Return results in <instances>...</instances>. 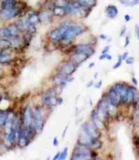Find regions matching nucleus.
<instances>
[{
  "label": "nucleus",
  "instance_id": "f257e3e1",
  "mask_svg": "<svg viewBox=\"0 0 139 160\" xmlns=\"http://www.w3.org/2000/svg\"><path fill=\"white\" fill-rule=\"evenodd\" d=\"M83 31V27L80 26V25H73L70 24L66 29L63 36H62L61 40L64 41V42H68V41L71 40L72 39L78 36V35L81 34Z\"/></svg>",
  "mask_w": 139,
  "mask_h": 160
},
{
  "label": "nucleus",
  "instance_id": "f03ea898",
  "mask_svg": "<svg viewBox=\"0 0 139 160\" xmlns=\"http://www.w3.org/2000/svg\"><path fill=\"white\" fill-rule=\"evenodd\" d=\"M20 29L16 25H10L5 26L0 29V38L9 39L14 37H17Z\"/></svg>",
  "mask_w": 139,
  "mask_h": 160
},
{
  "label": "nucleus",
  "instance_id": "7ed1b4c3",
  "mask_svg": "<svg viewBox=\"0 0 139 160\" xmlns=\"http://www.w3.org/2000/svg\"><path fill=\"white\" fill-rule=\"evenodd\" d=\"M20 13V9L14 6L8 8H0V17L3 21H8L17 16Z\"/></svg>",
  "mask_w": 139,
  "mask_h": 160
},
{
  "label": "nucleus",
  "instance_id": "20e7f679",
  "mask_svg": "<svg viewBox=\"0 0 139 160\" xmlns=\"http://www.w3.org/2000/svg\"><path fill=\"white\" fill-rule=\"evenodd\" d=\"M69 25L70 23H64L63 25H60L58 28L54 29L53 31H51L50 35V40L52 41H54V42H56V41L61 40L62 36H63L66 29H67V27Z\"/></svg>",
  "mask_w": 139,
  "mask_h": 160
},
{
  "label": "nucleus",
  "instance_id": "39448f33",
  "mask_svg": "<svg viewBox=\"0 0 139 160\" xmlns=\"http://www.w3.org/2000/svg\"><path fill=\"white\" fill-rule=\"evenodd\" d=\"M56 92L54 90H51L46 92L44 94H43L42 99L47 106L53 107L57 104L58 100L56 97Z\"/></svg>",
  "mask_w": 139,
  "mask_h": 160
},
{
  "label": "nucleus",
  "instance_id": "423d86ee",
  "mask_svg": "<svg viewBox=\"0 0 139 160\" xmlns=\"http://www.w3.org/2000/svg\"><path fill=\"white\" fill-rule=\"evenodd\" d=\"M90 152L84 147H77L75 149L71 159H90Z\"/></svg>",
  "mask_w": 139,
  "mask_h": 160
},
{
  "label": "nucleus",
  "instance_id": "0eeeda50",
  "mask_svg": "<svg viewBox=\"0 0 139 160\" xmlns=\"http://www.w3.org/2000/svg\"><path fill=\"white\" fill-rule=\"evenodd\" d=\"M109 103L105 99H103L100 101L99 105H98V110L97 111V113L98 114V116L101 120V118H105L107 116L109 112Z\"/></svg>",
  "mask_w": 139,
  "mask_h": 160
},
{
  "label": "nucleus",
  "instance_id": "6e6552de",
  "mask_svg": "<svg viewBox=\"0 0 139 160\" xmlns=\"http://www.w3.org/2000/svg\"><path fill=\"white\" fill-rule=\"evenodd\" d=\"M120 101V97L114 88L109 90L108 92V101L109 104L113 107H116Z\"/></svg>",
  "mask_w": 139,
  "mask_h": 160
},
{
  "label": "nucleus",
  "instance_id": "1a4fd4ad",
  "mask_svg": "<svg viewBox=\"0 0 139 160\" xmlns=\"http://www.w3.org/2000/svg\"><path fill=\"white\" fill-rule=\"evenodd\" d=\"M114 89L120 97V101H122L123 102H126L128 87H126V85L122 84V83H117L115 85Z\"/></svg>",
  "mask_w": 139,
  "mask_h": 160
},
{
  "label": "nucleus",
  "instance_id": "9d476101",
  "mask_svg": "<svg viewBox=\"0 0 139 160\" xmlns=\"http://www.w3.org/2000/svg\"><path fill=\"white\" fill-rule=\"evenodd\" d=\"M65 10L66 12L70 13L72 15H77L80 13L81 8L80 7L79 3L77 2H69L67 3V5H66Z\"/></svg>",
  "mask_w": 139,
  "mask_h": 160
},
{
  "label": "nucleus",
  "instance_id": "9b49d317",
  "mask_svg": "<svg viewBox=\"0 0 139 160\" xmlns=\"http://www.w3.org/2000/svg\"><path fill=\"white\" fill-rule=\"evenodd\" d=\"M75 71V65L73 62H69L62 65L60 69V72L64 75H71Z\"/></svg>",
  "mask_w": 139,
  "mask_h": 160
},
{
  "label": "nucleus",
  "instance_id": "f8f14e48",
  "mask_svg": "<svg viewBox=\"0 0 139 160\" xmlns=\"http://www.w3.org/2000/svg\"><path fill=\"white\" fill-rule=\"evenodd\" d=\"M18 136V144L19 146L21 147H25L27 144V129L23 128L22 130H20Z\"/></svg>",
  "mask_w": 139,
  "mask_h": 160
},
{
  "label": "nucleus",
  "instance_id": "ddd939ff",
  "mask_svg": "<svg viewBox=\"0 0 139 160\" xmlns=\"http://www.w3.org/2000/svg\"><path fill=\"white\" fill-rule=\"evenodd\" d=\"M75 51L78 53H81L86 54V55H90L94 53V50L90 47L86 46V45H79L75 48Z\"/></svg>",
  "mask_w": 139,
  "mask_h": 160
},
{
  "label": "nucleus",
  "instance_id": "4468645a",
  "mask_svg": "<svg viewBox=\"0 0 139 160\" xmlns=\"http://www.w3.org/2000/svg\"><path fill=\"white\" fill-rule=\"evenodd\" d=\"M77 3L82 9H90L96 5L97 0H77Z\"/></svg>",
  "mask_w": 139,
  "mask_h": 160
},
{
  "label": "nucleus",
  "instance_id": "2eb2a0df",
  "mask_svg": "<svg viewBox=\"0 0 139 160\" xmlns=\"http://www.w3.org/2000/svg\"><path fill=\"white\" fill-rule=\"evenodd\" d=\"M39 20L43 23H48L51 20V14L48 10L42 11L38 14Z\"/></svg>",
  "mask_w": 139,
  "mask_h": 160
},
{
  "label": "nucleus",
  "instance_id": "dca6fc26",
  "mask_svg": "<svg viewBox=\"0 0 139 160\" xmlns=\"http://www.w3.org/2000/svg\"><path fill=\"white\" fill-rule=\"evenodd\" d=\"M107 14L110 18H114L118 14V10L114 5H110L107 6L106 9Z\"/></svg>",
  "mask_w": 139,
  "mask_h": 160
},
{
  "label": "nucleus",
  "instance_id": "f3484780",
  "mask_svg": "<svg viewBox=\"0 0 139 160\" xmlns=\"http://www.w3.org/2000/svg\"><path fill=\"white\" fill-rule=\"evenodd\" d=\"M26 19L29 22V24L32 25V26H35V25L40 21V20H39L38 14H37L34 12H31L29 13Z\"/></svg>",
  "mask_w": 139,
  "mask_h": 160
},
{
  "label": "nucleus",
  "instance_id": "a211bd4d",
  "mask_svg": "<svg viewBox=\"0 0 139 160\" xmlns=\"http://www.w3.org/2000/svg\"><path fill=\"white\" fill-rule=\"evenodd\" d=\"M32 116L33 114H31V111L30 107L27 106L25 109L24 112V122L27 126H29L31 124V121H32Z\"/></svg>",
  "mask_w": 139,
  "mask_h": 160
},
{
  "label": "nucleus",
  "instance_id": "6ab92c4d",
  "mask_svg": "<svg viewBox=\"0 0 139 160\" xmlns=\"http://www.w3.org/2000/svg\"><path fill=\"white\" fill-rule=\"evenodd\" d=\"M86 59V54L76 52L75 55L72 56L71 62H73L75 65H76V64L79 65V64L81 63L82 62H84Z\"/></svg>",
  "mask_w": 139,
  "mask_h": 160
},
{
  "label": "nucleus",
  "instance_id": "aec40b11",
  "mask_svg": "<svg viewBox=\"0 0 139 160\" xmlns=\"http://www.w3.org/2000/svg\"><path fill=\"white\" fill-rule=\"evenodd\" d=\"M16 0H1L0 3V8H8L16 6Z\"/></svg>",
  "mask_w": 139,
  "mask_h": 160
},
{
  "label": "nucleus",
  "instance_id": "412c9836",
  "mask_svg": "<svg viewBox=\"0 0 139 160\" xmlns=\"http://www.w3.org/2000/svg\"><path fill=\"white\" fill-rule=\"evenodd\" d=\"M68 77L66 75H64L63 73H59L58 75H56L54 77V81L56 83L60 85V84H63V83H66L67 81Z\"/></svg>",
  "mask_w": 139,
  "mask_h": 160
},
{
  "label": "nucleus",
  "instance_id": "4be33fe9",
  "mask_svg": "<svg viewBox=\"0 0 139 160\" xmlns=\"http://www.w3.org/2000/svg\"><path fill=\"white\" fill-rule=\"evenodd\" d=\"M135 90L132 87H128L127 90L126 101L128 103L132 102L135 98Z\"/></svg>",
  "mask_w": 139,
  "mask_h": 160
},
{
  "label": "nucleus",
  "instance_id": "5701e85b",
  "mask_svg": "<svg viewBox=\"0 0 139 160\" xmlns=\"http://www.w3.org/2000/svg\"><path fill=\"white\" fill-rule=\"evenodd\" d=\"M52 12L55 16H62L66 13V11L65 10V8L63 7H59V6H55L54 9L52 10Z\"/></svg>",
  "mask_w": 139,
  "mask_h": 160
},
{
  "label": "nucleus",
  "instance_id": "b1692460",
  "mask_svg": "<svg viewBox=\"0 0 139 160\" xmlns=\"http://www.w3.org/2000/svg\"><path fill=\"white\" fill-rule=\"evenodd\" d=\"M10 60V56L9 54L4 53V52H1L0 54V63H7Z\"/></svg>",
  "mask_w": 139,
  "mask_h": 160
},
{
  "label": "nucleus",
  "instance_id": "393cba45",
  "mask_svg": "<svg viewBox=\"0 0 139 160\" xmlns=\"http://www.w3.org/2000/svg\"><path fill=\"white\" fill-rule=\"evenodd\" d=\"M9 114L4 111H0V126H3L8 120Z\"/></svg>",
  "mask_w": 139,
  "mask_h": 160
},
{
  "label": "nucleus",
  "instance_id": "a878e982",
  "mask_svg": "<svg viewBox=\"0 0 139 160\" xmlns=\"http://www.w3.org/2000/svg\"><path fill=\"white\" fill-rule=\"evenodd\" d=\"M68 3V0H56V1H54V5H55V6L65 8Z\"/></svg>",
  "mask_w": 139,
  "mask_h": 160
},
{
  "label": "nucleus",
  "instance_id": "bb28decb",
  "mask_svg": "<svg viewBox=\"0 0 139 160\" xmlns=\"http://www.w3.org/2000/svg\"><path fill=\"white\" fill-rule=\"evenodd\" d=\"M45 7L48 10H52L55 7V5H54V2L53 1H51V0H48L45 3Z\"/></svg>",
  "mask_w": 139,
  "mask_h": 160
},
{
  "label": "nucleus",
  "instance_id": "cd10ccee",
  "mask_svg": "<svg viewBox=\"0 0 139 160\" xmlns=\"http://www.w3.org/2000/svg\"><path fill=\"white\" fill-rule=\"evenodd\" d=\"M68 149L67 148H65V149H64V151L62 152V153H60V157L59 159H64L66 157V155H67V151H68Z\"/></svg>",
  "mask_w": 139,
  "mask_h": 160
},
{
  "label": "nucleus",
  "instance_id": "c85d7f7f",
  "mask_svg": "<svg viewBox=\"0 0 139 160\" xmlns=\"http://www.w3.org/2000/svg\"><path fill=\"white\" fill-rule=\"evenodd\" d=\"M119 1H120L121 4L126 5V6H132L131 0H119Z\"/></svg>",
  "mask_w": 139,
  "mask_h": 160
},
{
  "label": "nucleus",
  "instance_id": "c756f323",
  "mask_svg": "<svg viewBox=\"0 0 139 160\" xmlns=\"http://www.w3.org/2000/svg\"><path fill=\"white\" fill-rule=\"evenodd\" d=\"M111 56L109 55L108 54H103V55L100 56V60L103 59H107V60H111Z\"/></svg>",
  "mask_w": 139,
  "mask_h": 160
},
{
  "label": "nucleus",
  "instance_id": "7c9ffc66",
  "mask_svg": "<svg viewBox=\"0 0 139 160\" xmlns=\"http://www.w3.org/2000/svg\"><path fill=\"white\" fill-rule=\"evenodd\" d=\"M122 58H121V56H119V57L118 58V61H117V62L115 65H114V67H113V69H117V68H119V67H120L121 65V62H122Z\"/></svg>",
  "mask_w": 139,
  "mask_h": 160
},
{
  "label": "nucleus",
  "instance_id": "2f4dec72",
  "mask_svg": "<svg viewBox=\"0 0 139 160\" xmlns=\"http://www.w3.org/2000/svg\"><path fill=\"white\" fill-rule=\"evenodd\" d=\"M134 58L133 57H127L126 59V62L128 65H131L134 62Z\"/></svg>",
  "mask_w": 139,
  "mask_h": 160
},
{
  "label": "nucleus",
  "instance_id": "473e14b6",
  "mask_svg": "<svg viewBox=\"0 0 139 160\" xmlns=\"http://www.w3.org/2000/svg\"><path fill=\"white\" fill-rule=\"evenodd\" d=\"M131 3H132V6H134V5H136L139 3V0H132Z\"/></svg>",
  "mask_w": 139,
  "mask_h": 160
},
{
  "label": "nucleus",
  "instance_id": "72a5a7b5",
  "mask_svg": "<svg viewBox=\"0 0 139 160\" xmlns=\"http://www.w3.org/2000/svg\"><path fill=\"white\" fill-rule=\"evenodd\" d=\"M109 46H107V47H105V49H104L103 50V52H102V54H107L108 53V51H109Z\"/></svg>",
  "mask_w": 139,
  "mask_h": 160
},
{
  "label": "nucleus",
  "instance_id": "f704fd0d",
  "mask_svg": "<svg viewBox=\"0 0 139 160\" xmlns=\"http://www.w3.org/2000/svg\"><path fill=\"white\" fill-rule=\"evenodd\" d=\"M128 52H125V53H124V54H123L122 56H121V58H122V60H126V58L128 57Z\"/></svg>",
  "mask_w": 139,
  "mask_h": 160
},
{
  "label": "nucleus",
  "instance_id": "c9c22d12",
  "mask_svg": "<svg viewBox=\"0 0 139 160\" xmlns=\"http://www.w3.org/2000/svg\"><path fill=\"white\" fill-rule=\"evenodd\" d=\"M129 44H130V39H129L128 37H127L126 38V43H125V47L128 46Z\"/></svg>",
  "mask_w": 139,
  "mask_h": 160
},
{
  "label": "nucleus",
  "instance_id": "e433bc0d",
  "mask_svg": "<svg viewBox=\"0 0 139 160\" xmlns=\"http://www.w3.org/2000/svg\"><path fill=\"white\" fill-rule=\"evenodd\" d=\"M124 18H125V20H126V21H127V22H128V21H130V16L128 14H126V16H125Z\"/></svg>",
  "mask_w": 139,
  "mask_h": 160
},
{
  "label": "nucleus",
  "instance_id": "4c0bfd02",
  "mask_svg": "<svg viewBox=\"0 0 139 160\" xmlns=\"http://www.w3.org/2000/svg\"><path fill=\"white\" fill-rule=\"evenodd\" d=\"M132 82L134 85H138V81H137V79L135 77H132Z\"/></svg>",
  "mask_w": 139,
  "mask_h": 160
},
{
  "label": "nucleus",
  "instance_id": "58836bf2",
  "mask_svg": "<svg viewBox=\"0 0 139 160\" xmlns=\"http://www.w3.org/2000/svg\"><path fill=\"white\" fill-rule=\"evenodd\" d=\"M53 145L54 146H56L58 145V140H57V138H56V137H55L54 138L53 140Z\"/></svg>",
  "mask_w": 139,
  "mask_h": 160
},
{
  "label": "nucleus",
  "instance_id": "ea45409f",
  "mask_svg": "<svg viewBox=\"0 0 139 160\" xmlns=\"http://www.w3.org/2000/svg\"><path fill=\"white\" fill-rule=\"evenodd\" d=\"M136 37H137V38H138V39L139 40V26L136 28Z\"/></svg>",
  "mask_w": 139,
  "mask_h": 160
},
{
  "label": "nucleus",
  "instance_id": "a19ab883",
  "mask_svg": "<svg viewBox=\"0 0 139 160\" xmlns=\"http://www.w3.org/2000/svg\"><path fill=\"white\" fill-rule=\"evenodd\" d=\"M60 152H58V153L56 154V155L55 156V157H54V159H59V157H60Z\"/></svg>",
  "mask_w": 139,
  "mask_h": 160
},
{
  "label": "nucleus",
  "instance_id": "79ce46f5",
  "mask_svg": "<svg viewBox=\"0 0 139 160\" xmlns=\"http://www.w3.org/2000/svg\"><path fill=\"white\" fill-rule=\"evenodd\" d=\"M136 115L139 117V105H138V107H137L136 109Z\"/></svg>",
  "mask_w": 139,
  "mask_h": 160
},
{
  "label": "nucleus",
  "instance_id": "37998d69",
  "mask_svg": "<svg viewBox=\"0 0 139 160\" xmlns=\"http://www.w3.org/2000/svg\"><path fill=\"white\" fill-rule=\"evenodd\" d=\"M125 31H126V27H124V29H123L122 31H121V34H120V36H121V37L122 36H123V34H124V33H125Z\"/></svg>",
  "mask_w": 139,
  "mask_h": 160
},
{
  "label": "nucleus",
  "instance_id": "c03bdc74",
  "mask_svg": "<svg viewBox=\"0 0 139 160\" xmlns=\"http://www.w3.org/2000/svg\"><path fill=\"white\" fill-rule=\"evenodd\" d=\"M107 37L106 36H105V35H101V38L103 39V40H105V39H106Z\"/></svg>",
  "mask_w": 139,
  "mask_h": 160
},
{
  "label": "nucleus",
  "instance_id": "a18cd8bd",
  "mask_svg": "<svg viewBox=\"0 0 139 160\" xmlns=\"http://www.w3.org/2000/svg\"><path fill=\"white\" fill-rule=\"evenodd\" d=\"M3 48H1V47H0V54H1V52H3Z\"/></svg>",
  "mask_w": 139,
  "mask_h": 160
},
{
  "label": "nucleus",
  "instance_id": "49530a36",
  "mask_svg": "<svg viewBox=\"0 0 139 160\" xmlns=\"http://www.w3.org/2000/svg\"><path fill=\"white\" fill-rule=\"evenodd\" d=\"M1 96L0 94V101H1Z\"/></svg>",
  "mask_w": 139,
  "mask_h": 160
}]
</instances>
